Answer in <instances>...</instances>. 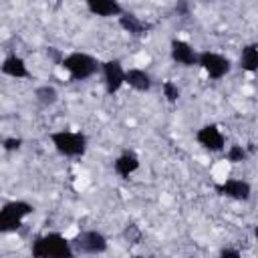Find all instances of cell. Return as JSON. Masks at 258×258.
I'll list each match as a JSON object with an SVG mask.
<instances>
[{
	"instance_id": "obj_23",
	"label": "cell",
	"mask_w": 258,
	"mask_h": 258,
	"mask_svg": "<svg viewBox=\"0 0 258 258\" xmlns=\"http://www.w3.org/2000/svg\"><path fill=\"white\" fill-rule=\"evenodd\" d=\"M46 54H48L56 64H60V62H62V58H64V54H60V50H56L54 46H48V48H46Z\"/></svg>"
},
{
	"instance_id": "obj_24",
	"label": "cell",
	"mask_w": 258,
	"mask_h": 258,
	"mask_svg": "<svg viewBox=\"0 0 258 258\" xmlns=\"http://www.w3.org/2000/svg\"><path fill=\"white\" fill-rule=\"evenodd\" d=\"M220 256H224V258H226V256H234V258H240L242 254H240V250H234V248H222V250H220Z\"/></svg>"
},
{
	"instance_id": "obj_2",
	"label": "cell",
	"mask_w": 258,
	"mask_h": 258,
	"mask_svg": "<svg viewBox=\"0 0 258 258\" xmlns=\"http://www.w3.org/2000/svg\"><path fill=\"white\" fill-rule=\"evenodd\" d=\"M60 67L71 75L73 81H85V79H91L97 71H101V62L87 54V52H71L62 58Z\"/></svg>"
},
{
	"instance_id": "obj_9",
	"label": "cell",
	"mask_w": 258,
	"mask_h": 258,
	"mask_svg": "<svg viewBox=\"0 0 258 258\" xmlns=\"http://www.w3.org/2000/svg\"><path fill=\"white\" fill-rule=\"evenodd\" d=\"M216 191H218L220 196L230 198V200L246 202V200L250 198V194H252V187H250V183L244 181V179H234V177H230V179H226V181H222V183H216Z\"/></svg>"
},
{
	"instance_id": "obj_15",
	"label": "cell",
	"mask_w": 258,
	"mask_h": 258,
	"mask_svg": "<svg viewBox=\"0 0 258 258\" xmlns=\"http://www.w3.org/2000/svg\"><path fill=\"white\" fill-rule=\"evenodd\" d=\"M125 83H127L131 89L145 93V91L151 89L153 79H151V75H149L147 71H143V69H129V71L125 73Z\"/></svg>"
},
{
	"instance_id": "obj_10",
	"label": "cell",
	"mask_w": 258,
	"mask_h": 258,
	"mask_svg": "<svg viewBox=\"0 0 258 258\" xmlns=\"http://www.w3.org/2000/svg\"><path fill=\"white\" fill-rule=\"evenodd\" d=\"M169 54H171V60L175 64H181V67H194L200 60V52H196L194 46H189L185 40H179V38L171 40Z\"/></svg>"
},
{
	"instance_id": "obj_19",
	"label": "cell",
	"mask_w": 258,
	"mask_h": 258,
	"mask_svg": "<svg viewBox=\"0 0 258 258\" xmlns=\"http://www.w3.org/2000/svg\"><path fill=\"white\" fill-rule=\"evenodd\" d=\"M161 91H163V97H165L169 103H177V99H179V95H181L179 87H177L173 81H163Z\"/></svg>"
},
{
	"instance_id": "obj_5",
	"label": "cell",
	"mask_w": 258,
	"mask_h": 258,
	"mask_svg": "<svg viewBox=\"0 0 258 258\" xmlns=\"http://www.w3.org/2000/svg\"><path fill=\"white\" fill-rule=\"evenodd\" d=\"M77 254H103L107 252V238L97 230H83L71 240Z\"/></svg>"
},
{
	"instance_id": "obj_7",
	"label": "cell",
	"mask_w": 258,
	"mask_h": 258,
	"mask_svg": "<svg viewBox=\"0 0 258 258\" xmlns=\"http://www.w3.org/2000/svg\"><path fill=\"white\" fill-rule=\"evenodd\" d=\"M101 73H103V81H105V89L109 95L117 93L123 85H125V69L121 64V60L117 58H109L105 62H101Z\"/></svg>"
},
{
	"instance_id": "obj_1",
	"label": "cell",
	"mask_w": 258,
	"mask_h": 258,
	"mask_svg": "<svg viewBox=\"0 0 258 258\" xmlns=\"http://www.w3.org/2000/svg\"><path fill=\"white\" fill-rule=\"evenodd\" d=\"M30 252L36 258H73L77 254L75 248H73V244H71V240H67L58 232L38 236L32 242Z\"/></svg>"
},
{
	"instance_id": "obj_3",
	"label": "cell",
	"mask_w": 258,
	"mask_h": 258,
	"mask_svg": "<svg viewBox=\"0 0 258 258\" xmlns=\"http://www.w3.org/2000/svg\"><path fill=\"white\" fill-rule=\"evenodd\" d=\"M34 212V206L24 202V200H14V202H6L0 210V232L2 234H10L16 232L22 226V220L26 216H30Z\"/></svg>"
},
{
	"instance_id": "obj_17",
	"label": "cell",
	"mask_w": 258,
	"mask_h": 258,
	"mask_svg": "<svg viewBox=\"0 0 258 258\" xmlns=\"http://www.w3.org/2000/svg\"><path fill=\"white\" fill-rule=\"evenodd\" d=\"M34 99L42 105V107H50L58 101V91L50 85H42V87H36L34 89Z\"/></svg>"
},
{
	"instance_id": "obj_12",
	"label": "cell",
	"mask_w": 258,
	"mask_h": 258,
	"mask_svg": "<svg viewBox=\"0 0 258 258\" xmlns=\"http://www.w3.org/2000/svg\"><path fill=\"white\" fill-rule=\"evenodd\" d=\"M119 26H121L127 34H131V36H143V34H147V32L153 28L149 22L141 20L139 16H135V14H131V12H123V14L119 16Z\"/></svg>"
},
{
	"instance_id": "obj_11",
	"label": "cell",
	"mask_w": 258,
	"mask_h": 258,
	"mask_svg": "<svg viewBox=\"0 0 258 258\" xmlns=\"http://www.w3.org/2000/svg\"><path fill=\"white\" fill-rule=\"evenodd\" d=\"M87 8L91 14L101 16V18H109V16H121L125 10L119 4V0H85Z\"/></svg>"
},
{
	"instance_id": "obj_8",
	"label": "cell",
	"mask_w": 258,
	"mask_h": 258,
	"mask_svg": "<svg viewBox=\"0 0 258 258\" xmlns=\"http://www.w3.org/2000/svg\"><path fill=\"white\" fill-rule=\"evenodd\" d=\"M196 141H198L204 149L214 151V153H216V151H222V149H224V145H226V139H224V135H222L220 127H218V125H214V123L200 127V129L196 131Z\"/></svg>"
},
{
	"instance_id": "obj_20",
	"label": "cell",
	"mask_w": 258,
	"mask_h": 258,
	"mask_svg": "<svg viewBox=\"0 0 258 258\" xmlns=\"http://www.w3.org/2000/svg\"><path fill=\"white\" fill-rule=\"evenodd\" d=\"M123 236L129 240V244H137V242H139V238H141V232H139V228H137L135 224H127V228H125Z\"/></svg>"
},
{
	"instance_id": "obj_4",
	"label": "cell",
	"mask_w": 258,
	"mask_h": 258,
	"mask_svg": "<svg viewBox=\"0 0 258 258\" xmlns=\"http://www.w3.org/2000/svg\"><path fill=\"white\" fill-rule=\"evenodd\" d=\"M50 141L64 157H81L87 151V135L79 131H54L50 133Z\"/></svg>"
},
{
	"instance_id": "obj_14",
	"label": "cell",
	"mask_w": 258,
	"mask_h": 258,
	"mask_svg": "<svg viewBox=\"0 0 258 258\" xmlns=\"http://www.w3.org/2000/svg\"><path fill=\"white\" fill-rule=\"evenodd\" d=\"M113 167H115V173H117V175L129 177L133 171L139 169V157H137L135 151H123V153L115 159Z\"/></svg>"
},
{
	"instance_id": "obj_25",
	"label": "cell",
	"mask_w": 258,
	"mask_h": 258,
	"mask_svg": "<svg viewBox=\"0 0 258 258\" xmlns=\"http://www.w3.org/2000/svg\"><path fill=\"white\" fill-rule=\"evenodd\" d=\"M254 236H256V240H258V226L254 228Z\"/></svg>"
},
{
	"instance_id": "obj_22",
	"label": "cell",
	"mask_w": 258,
	"mask_h": 258,
	"mask_svg": "<svg viewBox=\"0 0 258 258\" xmlns=\"http://www.w3.org/2000/svg\"><path fill=\"white\" fill-rule=\"evenodd\" d=\"M173 10L179 14V16H187L189 14V0H177Z\"/></svg>"
},
{
	"instance_id": "obj_6",
	"label": "cell",
	"mask_w": 258,
	"mask_h": 258,
	"mask_svg": "<svg viewBox=\"0 0 258 258\" xmlns=\"http://www.w3.org/2000/svg\"><path fill=\"white\" fill-rule=\"evenodd\" d=\"M198 64L206 71V75L212 79V81H218L222 77H226L232 69V62L228 56L224 54H218V52H212V50H204L200 52V60Z\"/></svg>"
},
{
	"instance_id": "obj_18",
	"label": "cell",
	"mask_w": 258,
	"mask_h": 258,
	"mask_svg": "<svg viewBox=\"0 0 258 258\" xmlns=\"http://www.w3.org/2000/svg\"><path fill=\"white\" fill-rule=\"evenodd\" d=\"M248 149L244 147V145H230V149L226 151V159L230 161V163H242V161H246L248 159Z\"/></svg>"
},
{
	"instance_id": "obj_13",
	"label": "cell",
	"mask_w": 258,
	"mask_h": 258,
	"mask_svg": "<svg viewBox=\"0 0 258 258\" xmlns=\"http://www.w3.org/2000/svg\"><path fill=\"white\" fill-rule=\"evenodd\" d=\"M0 71H2L6 77H14V79H26V77H28L26 62H24L18 54H8V56H4V60H2V64H0Z\"/></svg>"
},
{
	"instance_id": "obj_21",
	"label": "cell",
	"mask_w": 258,
	"mask_h": 258,
	"mask_svg": "<svg viewBox=\"0 0 258 258\" xmlns=\"http://www.w3.org/2000/svg\"><path fill=\"white\" fill-rule=\"evenodd\" d=\"M20 145H22V139H20V137H6V139L2 141L4 151H18Z\"/></svg>"
},
{
	"instance_id": "obj_16",
	"label": "cell",
	"mask_w": 258,
	"mask_h": 258,
	"mask_svg": "<svg viewBox=\"0 0 258 258\" xmlns=\"http://www.w3.org/2000/svg\"><path fill=\"white\" fill-rule=\"evenodd\" d=\"M240 67L246 73H258V44H246L240 52Z\"/></svg>"
}]
</instances>
